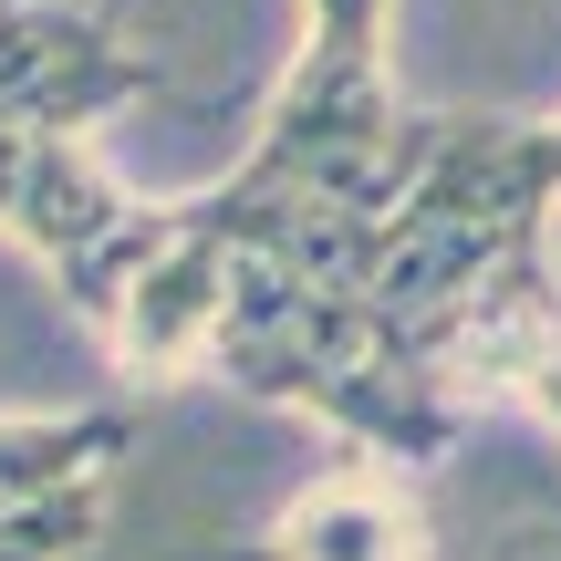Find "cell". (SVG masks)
<instances>
[{"instance_id":"8","label":"cell","mask_w":561,"mask_h":561,"mask_svg":"<svg viewBox=\"0 0 561 561\" xmlns=\"http://www.w3.org/2000/svg\"><path fill=\"white\" fill-rule=\"evenodd\" d=\"M426 510H416V479H396V468H322L312 489H291V500L271 510V530L250 551L229 561H426Z\"/></svg>"},{"instance_id":"3","label":"cell","mask_w":561,"mask_h":561,"mask_svg":"<svg viewBox=\"0 0 561 561\" xmlns=\"http://www.w3.org/2000/svg\"><path fill=\"white\" fill-rule=\"evenodd\" d=\"M385 32H396V0H301L291 73L271 83V115L240 157L250 187H291V198L396 219L426 125L396 94V42Z\"/></svg>"},{"instance_id":"4","label":"cell","mask_w":561,"mask_h":561,"mask_svg":"<svg viewBox=\"0 0 561 561\" xmlns=\"http://www.w3.org/2000/svg\"><path fill=\"white\" fill-rule=\"evenodd\" d=\"M229 301H240V240L219 229V208H208V187H198V198H167L157 250L104 301L94 333L136 385H178V375H198V364L219 354Z\"/></svg>"},{"instance_id":"2","label":"cell","mask_w":561,"mask_h":561,"mask_svg":"<svg viewBox=\"0 0 561 561\" xmlns=\"http://www.w3.org/2000/svg\"><path fill=\"white\" fill-rule=\"evenodd\" d=\"M561 219V167H551V125H510V115H458L426 125L416 178H405L396 219L375 240V301L385 322L426 333L437 312H458L489 271H510L520 250H541Z\"/></svg>"},{"instance_id":"1","label":"cell","mask_w":561,"mask_h":561,"mask_svg":"<svg viewBox=\"0 0 561 561\" xmlns=\"http://www.w3.org/2000/svg\"><path fill=\"white\" fill-rule=\"evenodd\" d=\"M208 375H229L240 396L280 405V416H312L343 437V458L396 468V479H426L447 447L468 437L479 405L416 354L405 322H385L375 301L354 291H312V280L240 261V301L219 322V354Z\"/></svg>"},{"instance_id":"6","label":"cell","mask_w":561,"mask_h":561,"mask_svg":"<svg viewBox=\"0 0 561 561\" xmlns=\"http://www.w3.org/2000/svg\"><path fill=\"white\" fill-rule=\"evenodd\" d=\"M416 354L468 405H530V416L561 426V261H551V240L520 250L510 271H489L458 312H437L416 333Z\"/></svg>"},{"instance_id":"5","label":"cell","mask_w":561,"mask_h":561,"mask_svg":"<svg viewBox=\"0 0 561 561\" xmlns=\"http://www.w3.org/2000/svg\"><path fill=\"white\" fill-rule=\"evenodd\" d=\"M157 94V53L73 0H0V136H94Z\"/></svg>"},{"instance_id":"7","label":"cell","mask_w":561,"mask_h":561,"mask_svg":"<svg viewBox=\"0 0 561 561\" xmlns=\"http://www.w3.org/2000/svg\"><path fill=\"white\" fill-rule=\"evenodd\" d=\"M136 208L146 198L94 157V136H0V240H21L53 280H73Z\"/></svg>"},{"instance_id":"11","label":"cell","mask_w":561,"mask_h":561,"mask_svg":"<svg viewBox=\"0 0 561 561\" xmlns=\"http://www.w3.org/2000/svg\"><path fill=\"white\" fill-rule=\"evenodd\" d=\"M551 167H561V115H551Z\"/></svg>"},{"instance_id":"9","label":"cell","mask_w":561,"mask_h":561,"mask_svg":"<svg viewBox=\"0 0 561 561\" xmlns=\"http://www.w3.org/2000/svg\"><path fill=\"white\" fill-rule=\"evenodd\" d=\"M125 447H136V405H32V416H0V510L115 479Z\"/></svg>"},{"instance_id":"10","label":"cell","mask_w":561,"mask_h":561,"mask_svg":"<svg viewBox=\"0 0 561 561\" xmlns=\"http://www.w3.org/2000/svg\"><path fill=\"white\" fill-rule=\"evenodd\" d=\"M94 541H104V479L0 510V561H83Z\"/></svg>"}]
</instances>
